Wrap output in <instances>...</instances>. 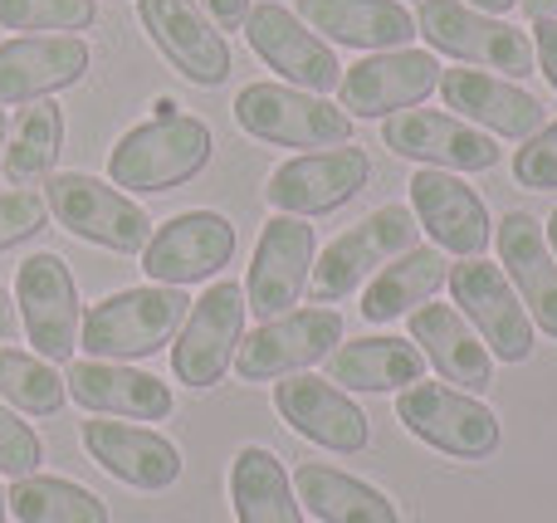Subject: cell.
<instances>
[{"mask_svg":"<svg viewBox=\"0 0 557 523\" xmlns=\"http://www.w3.org/2000/svg\"><path fill=\"white\" fill-rule=\"evenodd\" d=\"M215 137L201 117L176 113V117H152V123H137L117 137L113 157H108V182L117 191H172V186L191 182L211 166Z\"/></svg>","mask_w":557,"mask_h":523,"instance_id":"1","label":"cell"},{"mask_svg":"<svg viewBox=\"0 0 557 523\" xmlns=\"http://www.w3.org/2000/svg\"><path fill=\"white\" fill-rule=\"evenodd\" d=\"M191 299L186 289H166V284H143V289H117L108 299H98L84 313L78 343L88 348V358L103 362H137L162 352L166 343L182 333Z\"/></svg>","mask_w":557,"mask_h":523,"instance_id":"2","label":"cell"},{"mask_svg":"<svg viewBox=\"0 0 557 523\" xmlns=\"http://www.w3.org/2000/svg\"><path fill=\"white\" fill-rule=\"evenodd\" d=\"M416 235H421V225H416L411 206H376L372 215L347 225V231L313 260V274H308L313 303L337 309V299L367 289V279H372L376 270H386L396 254L416 250Z\"/></svg>","mask_w":557,"mask_h":523,"instance_id":"3","label":"cell"},{"mask_svg":"<svg viewBox=\"0 0 557 523\" xmlns=\"http://www.w3.org/2000/svg\"><path fill=\"white\" fill-rule=\"evenodd\" d=\"M416 35L441 54L460 59L470 69H490L499 78H529L539 69L533 39L523 29H513L499 15H484L465 0H421L416 5Z\"/></svg>","mask_w":557,"mask_h":523,"instance_id":"4","label":"cell"},{"mask_svg":"<svg viewBox=\"0 0 557 523\" xmlns=\"http://www.w3.org/2000/svg\"><path fill=\"white\" fill-rule=\"evenodd\" d=\"M45 206L69 235L98 245V250L143 254L152 240V215L127 191H117L113 182H98L88 172H49Z\"/></svg>","mask_w":557,"mask_h":523,"instance_id":"5","label":"cell"},{"mask_svg":"<svg viewBox=\"0 0 557 523\" xmlns=\"http://www.w3.org/2000/svg\"><path fill=\"white\" fill-rule=\"evenodd\" d=\"M235 123L255 142H274V147L327 152V147L352 142V117L343 108H333L327 98L304 94L294 84H245L235 94Z\"/></svg>","mask_w":557,"mask_h":523,"instance_id":"6","label":"cell"},{"mask_svg":"<svg viewBox=\"0 0 557 523\" xmlns=\"http://www.w3.org/2000/svg\"><path fill=\"white\" fill-rule=\"evenodd\" d=\"M396 421L450 460H490L499 450V416L450 382H416L396 391Z\"/></svg>","mask_w":557,"mask_h":523,"instance_id":"7","label":"cell"},{"mask_svg":"<svg viewBox=\"0 0 557 523\" xmlns=\"http://www.w3.org/2000/svg\"><path fill=\"white\" fill-rule=\"evenodd\" d=\"M245 284H211L201 299H191V313H186L182 333H176V348H172V372L182 387L206 391L231 372L235 352H240L245 338Z\"/></svg>","mask_w":557,"mask_h":523,"instance_id":"8","label":"cell"},{"mask_svg":"<svg viewBox=\"0 0 557 523\" xmlns=\"http://www.w3.org/2000/svg\"><path fill=\"white\" fill-rule=\"evenodd\" d=\"M337 343H343V313L313 303V309H294L260 323L250 338H240L231 368L240 382H278L313 362H327Z\"/></svg>","mask_w":557,"mask_h":523,"instance_id":"9","label":"cell"},{"mask_svg":"<svg viewBox=\"0 0 557 523\" xmlns=\"http://www.w3.org/2000/svg\"><path fill=\"white\" fill-rule=\"evenodd\" d=\"M15 303L20 323H25L29 348L45 362H69L78 348V328H84V303H78V284L69 264L54 250H39L20 264L15 274Z\"/></svg>","mask_w":557,"mask_h":523,"instance_id":"10","label":"cell"},{"mask_svg":"<svg viewBox=\"0 0 557 523\" xmlns=\"http://www.w3.org/2000/svg\"><path fill=\"white\" fill-rule=\"evenodd\" d=\"M445 284H450L465 323H470V328L480 333V343L490 348V358H499V362L533 358V319L499 264H490V260L450 264V279Z\"/></svg>","mask_w":557,"mask_h":523,"instance_id":"11","label":"cell"},{"mask_svg":"<svg viewBox=\"0 0 557 523\" xmlns=\"http://www.w3.org/2000/svg\"><path fill=\"white\" fill-rule=\"evenodd\" d=\"M435 88H441V64L431 49H382L357 64H343L337 108L347 117H392L421 108Z\"/></svg>","mask_w":557,"mask_h":523,"instance_id":"12","label":"cell"},{"mask_svg":"<svg viewBox=\"0 0 557 523\" xmlns=\"http://www.w3.org/2000/svg\"><path fill=\"white\" fill-rule=\"evenodd\" d=\"M240 29L255 54H260L284 84L304 88V94H318V98L343 84V64H337L333 45H327L318 29H308L288 5H278V0L255 5Z\"/></svg>","mask_w":557,"mask_h":523,"instance_id":"13","label":"cell"},{"mask_svg":"<svg viewBox=\"0 0 557 523\" xmlns=\"http://www.w3.org/2000/svg\"><path fill=\"white\" fill-rule=\"evenodd\" d=\"M382 142L406 162L435 166V172H494L504 157L490 133L455 113H435V108L392 113L382 123Z\"/></svg>","mask_w":557,"mask_h":523,"instance_id":"14","label":"cell"},{"mask_svg":"<svg viewBox=\"0 0 557 523\" xmlns=\"http://www.w3.org/2000/svg\"><path fill=\"white\" fill-rule=\"evenodd\" d=\"M137 20L152 35V45L176 64V74L196 88H215L231 78L235 59L221 25L196 0H137Z\"/></svg>","mask_w":557,"mask_h":523,"instance_id":"15","label":"cell"},{"mask_svg":"<svg viewBox=\"0 0 557 523\" xmlns=\"http://www.w3.org/2000/svg\"><path fill=\"white\" fill-rule=\"evenodd\" d=\"M367 182H372V157L347 142V147H327V152L288 157L270 176V186H264V201L278 215H304L308 221V215L347 206Z\"/></svg>","mask_w":557,"mask_h":523,"instance_id":"16","label":"cell"},{"mask_svg":"<svg viewBox=\"0 0 557 523\" xmlns=\"http://www.w3.org/2000/svg\"><path fill=\"white\" fill-rule=\"evenodd\" d=\"M235 260V225L215 211H182L166 225H157L143 250V270L152 284L186 289L211 274H221Z\"/></svg>","mask_w":557,"mask_h":523,"instance_id":"17","label":"cell"},{"mask_svg":"<svg viewBox=\"0 0 557 523\" xmlns=\"http://www.w3.org/2000/svg\"><path fill=\"white\" fill-rule=\"evenodd\" d=\"M308 274H313V225L304 215H274L260 231L250 274H245V309L260 323L294 313L308 289Z\"/></svg>","mask_w":557,"mask_h":523,"instance_id":"18","label":"cell"},{"mask_svg":"<svg viewBox=\"0 0 557 523\" xmlns=\"http://www.w3.org/2000/svg\"><path fill=\"white\" fill-rule=\"evenodd\" d=\"M274 411L304 440L333 450V456H362V450L372 446V421H367V411L357 407L343 387H333L327 377H304V372L278 377Z\"/></svg>","mask_w":557,"mask_h":523,"instance_id":"19","label":"cell"},{"mask_svg":"<svg viewBox=\"0 0 557 523\" xmlns=\"http://www.w3.org/2000/svg\"><path fill=\"white\" fill-rule=\"evenodd\" d=\"M411 215L435 240V250L460 254V260H480L494 235L490 206L470 182H460V172H435V166L411 172Z\"/></svg>","mask_w":557,"mask_h":523,"instance_id":"20","label":"cell"},{"mask_svg":"<svg viewBox=\"0 0 557 523\" xmlns=\"http://www.w3.org/2000/svg\"><path fill=\"white\" fill-rule=\"evenodd\" d=\"M441 98H445V108H455V117L474 123L490 137H509V142H529L548 123L543 103L529 88H519L513 78L490 74V69H445Z\"/></svg>","mask_w":557,"mask_h":523,"instance_id":"21","label":"cell"},{"mask_svg":"<svg viewBox=\"0 0 557 523\" xmlns=\"http://www.w3.org/2000/svg\"><path fill=\"white\" fill-rule=\"evenodd\" d=\"M94 64V49L78 35H15L0 45V103H39L74 88Z\"/></svg>","mask_w":557,"mask_h":523,"instance_id":"22","label":"cell"},{"mask_svg":"<svg viewBox=\"0 0 557 523\" xmlns=\"http://www.w3.org/2000/svg\"><path fill=\"white\" fill-rule=\"evenodd\" d=\"M88 460L103 465L113 480L133 489H172L182 480V450L162 431L133 426V421H84L78 426Z\"/></svg>","mask_w":557,"mask_h":523,"instance_id":"23","label":"cell"},{"mask_svg":"<svg viewBox=\"0 0 557 523\" xmlns=\"http://www.w3.org/2000/svg\"><path fill=\"white\" fill-rule=\"evenodd\" d=\"M69 397L94 416H117V421H166L176 407L172 387L152 372H137L127 362H103V358H84L69 362L64 372Z\"/></svg>","mask_w":557,"mask_h":523,"instance_id":"24","label":"cell"},{"mask_svg":"<svg viewBox=\"0 0 557 523\" xmlns=\"http://www.w3.org/2000/svg\"><path fill=\"white\" fill-rule=\"evenodd\" d=\"M494 245H499V270L519 289L533 328H543L557 343V260L548 250L543 225L529 211H509L494 225Z\"/></svg>","mask_w":557,"mask_h":523,"instance_id":"25","label":"cell"},{"mask_svg":"<svg viewBox=\"0 0 557 523\" xmlns=\"http://www.w3.org/2000/svg\"><path fill=\"white\" fill-rule=\"evenodd\" d=\"M411 319V343L421 348V358L441 372V382L465 391H490L494 387V358L480 343V333L465 323L460 309L450 303H421Z\"/></svg>","mask_w":557,"mask_h":523,"instance_id":"26","label":"cell"},{"mask_svg":"<svg viewBox=\"0 0 557 523\" xmlns=\"http://www.w3.org/2000/svg\"><path fill=\"white\" fill-rule=\"evenodd\" d=\"M294 15L327 45H352L367 54L406 49L416 39V15L401 0H298Z\"/></svg>","mask_w":557,"mask_h":523,"instance_id":"27","label":"cell"},{"mask_svg":"<svg viewBox=\"0 0 557 523\" xmlns=\"http://www.w3.org/2000/svg\"><path fill=\"white\" fill-rule=\"evenodd\" d=\"M425 377V358L411 338H357V343H343L333 348L327 358V382L333 387H347V391H406Z\"/></svg>","mask_w":557,"mask_h":523,"instance_id":"28","label":"cell"},{"mask_svg":"<svg viewBox=\"0 0 557 523\" xmlns=\"http://www.w3.org/2000/svg\"><path fill=\"white\" fill-rule=\"evenodd\" d=\"M450 279V260L435 245H416V250L396 254L386 270H376L362 289V319L367 323H396L416 313L441 284Z\"/></svg>","mask_w":557,"mask_h":523,"instance_id":"29","label":"cell"},{"mask_svg":"<svg viewBox=\"0 0 557 523\" xmlns=\"http://www.w3.org/2000/svg\"><path fill=\"white\" fill-rule=\"evenodd\" d=\"M294 495L304 499V509L318 523H401L396 505L382 489H372L367 480L347 475V470L318 465V460L294 470Z\"/></svg>","mask_w":557,"mask_h":523,"instance_id":"30","label":"cell"},{"mask_svg":"<svg viewBox=\"0 0 557 523\" xmlns=\"http://www.w3.org/2000/svg\"><path fill=\"white\" fill-rule=\"evenodd\" d=\"M231 505H235V523H304L294 475L264 446H245L231 460Z\"/></svg>","mask_w":557,"mask_h":523,"instance_id":"31","label":"cell"},{"mask_svg":"<svg viewBox=\"0 0 557 523\" xmlns=\"http://www.w3.org/2000/svg\"><path fill=\"white\" fill-rule=\"evenodd\" d=\"M5 505L20 523H108V505L94 489L59 475H25L5 489Z\"/></svg>","mask_w":557,"mask_h":523,"instance_id":"32","label":"cell"},{"mask_svg":"<svg viewBox=\"0 0 557 523\" xmlns=\"http://www.w3.org/2000/svg\"><path fill=\"white\" fill-rule=\"evenodd\" d=\"M59 147H64V113H59V103H49V98H39V103H25L15 117V133H10V147L0 157H5V182L10 186H29L39 182V176L54 172L59 162Z\"/></svg>","mask_w":557,"mask_h":523,"instance_id":"33","label":"cell"},{"mask_svg":"<svg viewBox=\"0 0 557 523\" xmlns=\"http://www.w3.org/2000/svg\"><path fill=\"white\" fill-rule=\"evenodd\" d=\"M0 401H10L25 416H54L69 401V387L54 362H45L39 352H20L0 343Z\"/></svg>","mask_w":557,"mask_h":523,"instance_id":"34","label":"cell"},{"mask_svg":"<svg viewBox=\"0 0 557 523\" xmlns=\"http://www.w3.org/2000/svg\"><path fill=\"white\" fill-rule=\"evenodd\" d=\"M98 20L94 0H0V25L29 35H74Z\"/></svg>","mask_w":557,"mask_h":523,"instance_id":"35","label":"cell"},{"mask_svg":"<svg viewBox=\"0 0 557 523\" xmlns=\"http://www.w3.org/2000/svg\"><path fill=\"white\" fill-rule=\"evenodd\" d=\"M39 460H45V440L35 436V426L20 421V411L0 407V475H39Z\"/></svg>","mask_w":557,"mask_h":523,"instance_id":"36","label":"cell"},{"mask_svg":"<svg viewBox=\"0 0 557 523\" xmlns=\"http://www.w3.org/2000/svg\"><path fill=\"white\" fill-rule=\"evenodd\" d=\"M513 182L529 191H557V123H543L513 152Z\"/></svg>","mask_w":557,"mask_h":523,"instance_id":"37","label":"cell"},{"mask_svg":"<svg viewBox=\"0 0 557 523\" xmlns=\"http://www.w3.org/2000/svg\"><path fill=\"white\" fill-rule=\"evenodd\" d=\"M45 225H49L45 196L25 191V186H15V191L0 196V250H15L20 240H35Z\"/></svg>","mask_w":557,"mask_h":523,"instance_id":"38","label":"cell"},{"mask_svg":"<svg viewBox=\"0 0 557 523\" xmlns=\"http://www.w3.org/2000/svg\"><path fill=\"white\" fill-rule=\"evenodd\" d=\"M533 59L557 88V20H533Z\"/></svg>","mask_w":557,"mask_h":523,"instance_id":"39","label":"cell"},{"mask_svg":"<svg viewBox=\"0 0 557 523\" xmlns=\"http://www.w3.org/2000/svg\"><path fill=\"white\" fill-rule=\"evenodd\" d=\"M201 10L215 20L221 29H240L250 15V0H201Z\"/></svg>","mask_w":557,"mask_h":523,"instance_id":"40","label":"cell"},{"mask_svg":"<svg viewBox=\"0 0 557 523\" xmlns=\"http://www.w3.org/2000/svg\"><path fill=\"white\" fill-rule=\"evenodd\" d=\"M10 338H20V309L10 303V294L0 289V343H10Z\"/></svg>","mask_w":557,"mask_h":523,"instance_id":"41","label":"cell"},{"mask_svg":"<svg viewBox=\"0 0 557 523\" xmlns=\"http://www.w3.org/2000/svg\"><path fill=\"white\" fill-rule=\"evenodd\" d=\"M529 10V20H557V0H519Z\"/></svg>","mask_w":557,"mask_h":523,"instance_id":"42","label":"cell"},{"mask_svg":"<svg viewBox=\"0 0 557 523\" xmlns=\"http://www.w3.org/2000/svg\"><path fill=\"white\" fill-rule=\"evenodd\" d=\"M465 5H474V10H484V15H509L513 5H519V0H465Z\"/></svg>","mask_w":557,"mask_h":523,"instance_id":"43","label":"cell"},{"mask_svg":"<svg viewBox=\"0 0 557 523\" xmlns=\"http://www.w3.org/2000/svg\"><path fill=\"white\" fill-rule=\"evenodd\" d=\"M543 235H548V250H553V260H557V211L548 215V225H543Z\"/></svg>","mask_w":557,"mask_h":523,"instance_id":"44","label":"cell"},{"mask_svg":"<svg viewBox=\"0 0 557 523\" xmlns=\"http://www.w3.org/2000/svg\"><path fill=\"white\" fill-rule=\"evenodd\" d=\"M5 133H10V123H5V113H0V152H5Z\"/></svg>","mask_w":557,"mask_h":523,"instance_id":"45","label":"cell"},{"mask_svg":"<svg viewBox=\"0 0 557 523\" xmlns=\"http://www.w3.org/2000/svg\"><path fill=\"white\" fill-rule=\"evenodd\" d=\"M5 514H10V505H5V485H0V523H5Z\"/></svg>","mask_w":557,"mask_h":523,"instance_id":"46","label":"cell"}]
</instances>
